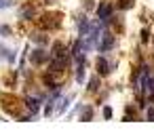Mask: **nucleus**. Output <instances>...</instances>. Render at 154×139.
Listing matches in <instances>:
<instances>
[{
  "instance_id": "1",
  "label": "nucleus",
  "mask_w": 154,
  "mask_h": 139,
  "mask_svg": "<svg viewBox=\"0 0 154 139\" xmlns=\"http://www.w3.org/2000/svg\"><path fill=\"white\" fill-rule=\"evenodd\" d=\"M59 17H61L59 13H45L40 19H36V26L42 32H53V30H57L61 26V19Z\"/></svg>"
},
{
  "instance_id": "2",
  "label": "nucleus",
  "mask_w": 154,
  "mask_h": 139,
  "mask_svg": "<svg viewBox=\"0 0 154 139\" xmlns=\"http://www.w3.org/2000/svg\"><path fill=\"white\" fill-rule=\"evenodd\" d=\"M95 15H97V21L110 26L114 21V5L112 2H99L95 9Z\"/></svg>"
},
{
  "instance_id": "3",
  "label": "nucleus",
  "mask_w": 154,
  "mask_h": 139,
  "mask_svg": "<svg viewBox=\"0 0 154 139\" xmlns=\"http://www.w3.org/2000/svg\"><path fill=\"white\" fill-rule=\"evenodd\" d=\"M114 47H116V36L110 34V32H103L101 38H99V42H97V51L99 53H110Z\"/></svg>"
},
{
  "instance_id": "4",
  "label": "nucleus",
  "mask_w": 154,
  "mask_h": 139,
  "mask_svg": "<svg viewBox=\"0 0 154 139\" xmlns=\"http://www.w3.org/2000/svg\"><path fill=\"white\" fill-rule=\"evenodd\" d=\"M95 70H97V74L103 78V76H110V74H112L114 63H110L106 55H99V57H97V61H95Z\"/></svg>"
},
{
  "instance_id": "5",
  "label": "nucleus",
  "mask_w": 154,
  "mask_h": 139,
  "mask_svg": "<svg viewBox=\"0 0 154 139\" xmlns=\"http://www.w3.org/2000/svg\"><path fill=\"white\" fill-rule=\"evenodd\" d=\"M49 59H51V53H47V51H45V47L34 49V51H32V55H30L32 65H42V63H47Z\"/></svg>"
},
{
  "instance_id": "6",
  "label": "nucleus",
  "mask_w": 154,
  "mask_h": 139,
  "mask_svg": "<svg viewBox=\"0 0 154 139\" xmlns=\"http://www.w3.org/2000/svg\"><path fill=\"white\" fill-rule=\"evenodd\" d=\"M40 103H42V99L40 97H36V95H30V97H26V107L36 116L38 114V110H40Z\"/></svg>"
},
{
  "instance_id": "7",
  "label": "nucleus",
  "mask_w": 154,
  "mask_h": 139,
  "mask_svg": "<svg viewBox=\"0 0 154 139\" xmlns=\"http://www.w3.org/2000/svg\"><path fill=\"white\" fill-rule=\"evenodd\" d=\"M91 26H93V23H91V21H89V19H87V17L82 15V17L78 19V36H82V38H85V36L89 34Z\"/></svg>"
},
{
  "instance_id": "8",
  "label": "nucleus",
  "mask_w": 154,
  "mask_h": 139,
  "mask_svg": "<svg viewBox=\"0 0 154 139\" xmlns=\"http://www.w3.org/2000/svg\"><path fill=\"white\" fill-rule=\"evenodd\" d=\"M99 86H101V76H99V74H95V76L89 80L87 91H89V93H97V91H99Z\"/></svg>"
},
{
  "instance_id": "9",
  "label": "nucleus",
  "mask_w": 154,
  "mask_h": 139,
  "mask_svg": "<svg viewBox=\"0 0 154 139\" xmlns=\"http://www.w3.org/2000/svg\"><path fill=\"white\" fill-rule=\"evenodd\" d=\"M34 15H36V11H34V7H30V5L19 11V19H23V21H30Z\"/></svg>"
},
{
  "instance_id": "10",
  "label": "nucleus",
  "mask_w": 154,
  "mask_h": 139,
  "mask_svg": "<svg viewBox=\"0 0 154 139\" xmlns=\"http://www.w3.org/2000/svg\"><path fill=\"white\" fill-rule=\"evenodd\" d=\"M93 105H82L80 107V120H85V122H89V120H93Z\"/></svg>"
},
{
  "instance_id": "11",
  "label": "nucleus",
  "mask_w": 154,
  "mask_h": 139,
  "mask_svg": "<svg viewBox=\"0 0 154 139\" xmlns=\"http://www.w3.org/2000/svg\"><path fill=\"white\" fill-rule=\"evenodd\" d=\"M30 38H32V40H34L38 47H47V44H49V36H47L45 32H40V34H34V36H30Z\"/></svg>"
},
{
  "instance_id": "12",
  "label": "nucleus",
  "mask_w": 154,
  "mask_h": 139,
  "mask_svg": "<svg viewBox=\"0 0 154 139\" xmlns=\"http://www.w3.org/2000/svg\"><path fill=\"white\" fill-rule=\"evenodd\" d=\"M133 2L135 0H116V9L118 11H129V9H133Z\"/></svg>"
},
{
  "instance_id": "13",
  "label": "nucleus",
  "mask_w": 154,
  "mask_h": 139,
  "mask_svg": "<svg viewBox=\"0 0 154 139\" xmlns=\"http://www.w3.org/2000/svg\"><path fill=\"white\" fill-rule=\"evenodd\" d=\"M70 101H72V97H70V95H66V97L61 99V103H59V107H57V114H63V112L68 110V105H70Z\"/></svg>"
},
{
  "instance_id": "14",
  "label": "nucleus",
  "mask_w": 154,
  "mask_h": 139,
  "mask_svg": "<svg viewBox=\"0 0 154 139\" xmlns=\"http://www.w3.org/2000/svg\"><path fill=\"white\" fill-rule=\"evenodd\" d=\"M137 116V112H135V107H131V105H127V112H125V120H133Z\"/></svg>"
},
{
  "instance_id": "15",
  "label": "nucleus",
  "mask_w": 154,
  "mask_h": 139,
  "mask_svg": "<svg viewBox=\"0 0 154 139\" xmlns=\"http://www.w3.org/2000/svg\"><path fill=\"white\" fill-rule=\"evenodd\" d=\"M101 114H103L106 120H112V107H110V105H103V112H101Z\"/></svg>"
},
{
  "instance_id": "16",
  "label": "nucleus",
  "mask_w": 154,
  "mask_h": 139,
  "mask_svg": "<svg viewBox=\"0 0 154 139\" xmlns=\"http://www.w3.org/2000/svg\"><path fill=\"white\" fill-rule=\"evenodd\" d=\"M146 118H148V120H154V105H152V103L146 107Z\"/></svg>"
},
{
  "instance_id": "17",
  "label": "nucleus",
  "mask_w": 154,
  "mask_h": 139,
  "mask_svg": "<svg viewBox=\"0 0 154 139\" xmlns=\"http://www.w3.org/2000/svg\"><path fill=\"white\" fill-rule=\"evenodd\" d=\"M148 40H150V30H148V28H143V30H141V42L146 44Z\"/></svg>"
},
{
  "instance_id": "18",
  "label": "nucleus",
  "mask_w": 154,
  "mask_h": 139,
  "mask_svg": "<svg viewBox=\"0 0 154 139\" xmlns=\"http://www.w3.org/2000/svg\"><path fill=\"white\" fill-rule=\"evenodd\" d=\"M0 34H2V36H11V28L9 26H0Z\"/></svg>"
},
{
  "instance_id": "19",
  "label": "nucleus",
  "mask_w": 154,
  "mask_h": 139,
  "mask_svg": "<svg viewBox=\"0 0 154 139\" xmlns=\"http://www.w3.org/2000/svg\"><path fill=\"white\" fill-rule=\"evenodd\" d=\"M42 2H53V0H42Z\"/></svg>"
}]
</instances>
